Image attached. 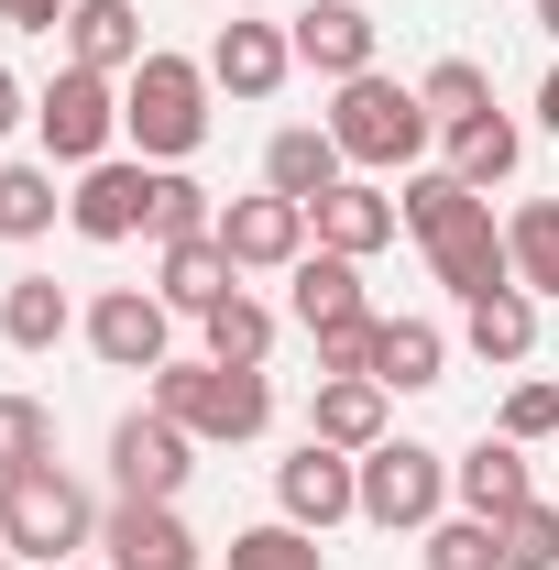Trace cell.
Listing matches in <instances>:
<instances>
[{"instance_id": "obj_1", "label": "cell", "mask_w": 559, "mask_h": 570, "mask_svg": "<svg viewBox=\"0 0 559 570\" xmlns=\"http://www.w3.org/2000/svg\"><path fill=\"white\" fill-rule=\"evenodd\" d=\"M143 406L154 417H176L198 450H242V439H264L275 428V384L264 373H231V362H154L143 373Z\"/></svg>"}, {"instance_id": "obj_2", "label": "cell", "mask_w": 559, "mask_h": 570, "mask_svg": "<svg viewBox=\"0 0 559 570\" xmlns=\"http://www.w3.org/2000/svg\"><path fill=\"white\" fill-rule=\"evenodd\" d=\"M121 132H133L143 165H187L198 142H209V56H143L121 77Z\"/></svg>"}, {"instance_id": "obj_3", "label": "cell", "mask_w": 559, "mask_h": 570, "mask_svg": "<svg viewBox=\"0 0 559 570\" xmlns=\"http://www.w3.org/2000/svg\"><path fill=\"white\" fill-rule=\"evenodd\" d=\"M428 132H439V121H428V99L406 77L373 67V77H341V88H330V142H341L362 176H406L428 154Z\"/></svg>"}, {"instance_id": "obj_4", "label": "cell", "mask_w": 559, "mask_h": 570, "mask_svg": "<svg viewBox=\"0 0 559 570\" xmlns=\"http://www.w3.org/2000/svg\"><path fill=\"white\" fill-rule=\"evenodd\" d=\"M0 538H11L22 570L77 560V549H99V504H88V483H77L67 461H33V472L0 483Z\"/></svg>"}, {"instance_id": "obj_5", "label": "cell", "mask_w": 559, "mask_h": 570, "mask_svg": "<svg viewBox=\"0 0 559 570\" xmlns=\"http://www.w3.org/2000/svg\"><path fill=\"white\" fill-rule=\"evenodd\" d=\"M439 504H450V461H439L428 439H373V450H362V527L428 538Z\"/></svg>"}, {"instance_id": "obj_6", "label": "cell", "mask_w": 559, "mask_h": 570, "mask_svg": "<svg viewBox=\"0 0 559 570\" xmlns=\"http://www.w3.org/2000/svg\"><path fill=\"white\" fill-rule=\"evenodd\" d=\"M33 142H45V165H99V154L121 142V77L56 67L33 88Z\"/></svg>"}, {"instance_id": "obj_7", "label": "cell", "mask_w": 559, "mask_h": 570, "mask_svg": "<svg viewBox=\"0 0 559 570\" xmlns=\"http://www.w3.org/2000/svg\"><path fill=\"white\" fill-rule=\"evenodd\" d=\"M77 341L110 362V373H154V362H176V307L154 285H99L88 318H77Z\"/></svg>"}, {"instance_id": "obj_8", "label": "cell", "mask_w": 559, "mask_h": 570, "mask_svg": "<svg viewBox=\"0 0 559 570\" xmlns=\"http://www.w3.org/2000/svg\"><path fill=\"white\" fill-rule=\"evenodd\" d=\"M110 483H121V504H176L198 483V439L176 417H154V406H133L110 428Z\"/></svg>"}, {"instance_id": "obj_9", "label": "cell", "mask_w": 559, "mask_h": 570, "mask_svg": "<svg viewBox=\"0 0 559 570\" xmlns=\"http://www.w3.org/2000/svg\"><path fill=\"white\" fill-rule=\"evenodd\" d=\"M275 515L307 527V538H330L341 515H362V461L330 450V439H296V461H275Z\"/></svg>"}, {"instance_id": "obj_10", "label": "cell", "mask_w": 559, "mask_h": 570, "mask_svg": "<svg viewBox=\"0 0 559 570\" xmlns=\"http://www.w3.org/2000/svg\"><path fill=\"white\" fill-rule=\"evenodd\" d=\"M143 209H154V165H143V154L77 165V187H67V230H77V242H133Z\"/></svg>"}, {"instance_id": "obj_11", "label": "cell", "mask_w": 559, "mask_h": 570, "mask_svg": "<svg viewBox=\"0 0 559 570\" xmlns=\"http://www.w3.org/2000/svg\"><path fill=\"white\" fill-rule=\"evenodd\" d=\"M285 45H296V67L307 77H373V45H384V22L362 11V0H307V11H285Z\"/></svg>"}, {"instance_id": "obj_12", "label": "cell", "mask_w": 559, "mask_h": 570, "mask_svg": "<svg viewBox=\"0 0 559 570\" xmlns=\"http://www.w3.org/2000/svg\"><path fill=\"white\" fill-rule=\"evenodd\" d=\"M219 253H231L242 275H296V264H307V209L275 198V187H253V198L219 209Z\"/></svg>"}, {"instance_id": "obj_13", "label": "cell", "mask_w": 559, "mask_h": 570, "mask_svg": "<svg viewBox=\"0 0 559 570\" xmlns=\"http://www.w3.org/2000/svg\"><path fill=\"white\" fill-rule=\"evenodd\" d=\"M307 230H318V253H351V264H373L406 219H395V187L384 176H341L318 209H307Z\"/></svg>"}, {"instance_id": "obj_14", "label": "cell", "mask_w": 559, "mask_h": 570, "mask_svg": "<svg viewBox=\"0 0 559 570\" xmlns=\"http://www.w3.org/2000/svg\"><path fill=\"white\" fill-rule=\"evenodd\" d=\"M99 549H110V570H209V549L187 538L176 504H110L99 515Z\"/></svg>"}, {"instance_id": "obj_15", "label": "cell", "mask_w": 559, "mask_h": 570, "mask_svg": "<svg viewBox=\"0 0 559 570\" xmlns=\"http://www.w3.org/2000/svg\"><path fill=\"white\" fill-rule=\"evenodd\" d=\"M428 275L450 285L461 307H472V296H493V285H516V253H504V219H493V209H461L450 230H439V242H428Z\"/></svg>"}, {"instance_id": "obj_16", "label": "cell", "mask_w": 559, "mask_h": 570, "mask_svg": "<svg viewBox=\"0 0 559 570\" xmlns=\"http://www.w3.org/2000/svg\"><path fill=\"white\" fill-rule=\"evenodd\" d=\"M285 77H296L285 22H219V45H209V88H231V99H275Z\"/></svg>"}, {"instance_id": "obj_17", "label": "cell", "mask_w": 559, "mask_h": 570, "mask_svg": "<svg viewBox=\"0 0 559 570\" xmlns=\"http://www.w3.org/2000/svg\"><path fill=\"white\" fill-rule=\"evenodd\" d=\"M341 176H351V154L330 142V121H285V132L264 142V187H275V198H296V209H318Z\"/></svg>"}, {"instance_id": "obj_18", "label": "cell", "mask_w": 559, "mask_h": 570, "mask_svg": "<svg viewBox=\"0 0 559 570\" xmlns=\"http://www.w3.org/2000/svg\"><path fill=\"white\" fill-rule=\"evenodd\" d=\"M450 494H461V515H516V504L538 494V483H527V439L483 428V439L450 461Z\"/></svg>"}, {"instance_id": "obj_19", "label": "cell", "mask_w": 559, "mask_h": 570, "mask_svg": "<svg viewBox=\"0 0 559 570\" xmlns=\"http://www.w3.org/2000/svg\"><path fill=\"white\" fill-rule=\"evenodd\" d=\"M67 67H99V77H133L154 45H143V11L133 0H67Z\"/></svg>"}, {"instance_id": "obj_20", "label": "cell", "mask_w": 559, "mask_h": 570, "mask_svg": "<svg viewBox=\"0 0 559 570\" xmlns=\"http://www.w3.org/2000/svg\"><path fill=\"white\" fill-rule=\"evenodd\" d=\"M307 439H330V450H373V439H395L384 428V384L373 373H318V395H307Z\"/></svg>"}, {"instance_id": "obj_21", "label": "cell", "mask_w": 559, "mask_h": 570, "mask_svg": "<svg viewBox=\"0 0 559 570\" xmlns=\"http://www.w3.org/2000/svg\"><path fill=\"white\" fill-rule=\"evenodd\" d=\"M285 307H296V330H341V318H373V296H362V264H351V253H307V264L285 275Z\"/></svg>"}, {"instance_id": "obj_22", "label": "cell", "mask_w": 559, "mask_h": 570, "mask_svg": "<svg viewBox=\"0 0 559 570\" xmlns=\"http://www.w3.org/2000/svg\"><path fill=\"white\" fill-rule=\"evenodd\" d=\"M373 384H384V395H428V384H450V330H439V318H384V341H373Z\"/></svg>"}, {"instance_id": "obj_23", "label": "cell", "mask_w": 559, "mask_h": 570, "mask_svg": "<svg viewBox=\"0 0 559 570\" xmlns=\"http://www.w3.org/2000/svg\"><path fill=\"white\" fill-rule=\"evenodd\" d=\"M231 285H242V264L219 253V230H209V242H165V264H154V296H165L176 318H209Z\"/></svg>"}, {"instance_id": "obj_24", "label": "cell", "mask_w": 559, "mask_h": 570, "mask_svg": "<svg viewBox=\"0 0 559 570\" xmlns=\"http://www.w3.org/2000/svg\"><path fill=\"white\" fill-rule=\"evenodd\" d=\"M77 318H88V307H77L56 275H11L0 285V341H11V352H56Z\"/></svg>"}, {"instance_id": "obj_25", "label": "cell", "mask_w": 559, "mask_h": 570, "mask_svg": "<svg viewBox=\"0 0 559 570\" xmlns=\"http://www.w3.org/2000/svg\"><path fill=\"white\" fill-rule=\"evenodd\" d=\"M198 341H209V362H231V373H264V352H275V307H264L253 285H231L209 318H198Z\"/></svg>"}, {"instance_id": "obj_26", "label": "cell", "mask_w": 559, "mask_h": 570, "mask_svg": "<svg viewBox=\"0 0 559 570\" xmlns=\"http://www.w3.org/2000/svg\"><path fill=\"white\" fill-rule=\"evenodd\" d=\"M461 341H472L483 362H527V352H538V296H527V285L472 296V307H461Z\"/></svg>"}, {"instance_id": "obj_27", "label": "cell", "mask_w": 559, "mask_h": 570, "mask_svg": "<svg viewBox=\"0 0 559 570\" xmlns=\"http://www.w3.org/2000/svg\"><path fill=\"white\" fill-rule=\"evenodd\" d=\"M56 219H67V187H56V165L11 154V165H0V242H45Z\"/></svg>"}, {"instance_id": "obj_28", "label": "cell", "mask_w": 559, "mask_h": 570, "mask_svg": "<svg viewBox=\"0 0 559 570\" xmlns=\"http://www.w3.org/2000/svg\"><path fill=\"white\" fill-rule=\"evenodd\" d=\"M516 154H527V132H516V121H504V110H483V121H461V132H450V176H461V187H504V176H516Z\"/></svg>"}, {"instance_id": "obj_29", "label": "cell", "mask_w": 559, "mask_h": 570, "mask_svg": "<svg viewBox=\"0 0 559 570\" xmlns=\"http://www.w3.org/2000/svg\"><path fill=\"white\" fill-rule=\"evenodd\" d=\"M504 253H516V285L527 296H559V198H516Z\"/></svg>"}, {"instance_id": "obj_30", "label": "cell", "mask_w": 559, "mask_h": 570, "mask_svg": "<svg viewBox=\"0 0 559 570\" xmlns=\"http://www.w3.org/2000/svg\"><path fill=\"white\" fill-rule=\"evenodd\" d=\"M461 209H483V187H461L450 165H406V187H395V219H406L418 242H439Z\"/></svg>"}, {"instance_id": "obj_31", "label": "cell", "mask_w": 559, "mask_h": 570, "mask_svg": "<svg viewBox=\"0 0 559 570\" xmlns=\"http://www.w3.org/2000/svg\"><path fill=\"white\" fill-rule=\"evenodd\" d=\"M143 230H154V242H209L219 209H209V187H198L187 165H154V209H143Z\"/></svg>"}, {"instance_id": "obj_32", "label": "cell", "mask_w": 559, "mask_h": 570, "mask_svg": "<svg viewBox=\"0 0 559 570\" xmlns=\"http://www.w3.org/2000/svg\"><path fill=\"white\" fill-rule=\"evenodd\" d=\"M418 99H428L439 132H461V121H483V110H493V77L472 67V56H439V67L418 77Z\"/></svg>"}, {"instance_id": "obj_33", "label": "cell", "mask_w": 559, "mask_h": 570, "mask_svg": "<svg viewBox=\"0 0 559 570\" xmlns=\"http://www.w3.org/2000/svg\"><path fill=\"white\" fill-rule=\"evenodd\" d=\"M231 570H330V549L307 538V527H285V515H264V527H242L231 549H219Z\"/></svg>"}, {"instance_id": "obj_34", "label": "cell", "mask_w": 559, "mask_h": 570, "mask_svg": "<svg viewBox=\"0 0 559 570\" xmlns=\"http://www.w3.org/2000/svg\"><path fill=\"white\" fill-rule=\"evenodd\" d=\"M33 461H56V406L45 395H0V483L33 472Z\"/></svg>"}, {"instance_id": "obj_35", "label": "cell", "mask_w": 559, "mask_h": 570, "mask_svg": "<svg viewBox=\"0 0 559 570\" xmlns=\"http://www.w3.org/2000/svg\"><path fill=\"white\" fill-rule=\"evenodd\" d=\"M493 549H504V570H559V504H516V515H493Z\"/></svg>"}, {"instance_id": "obj_36", "label": "cell", "mask_w": 559, "mask_h": 570, "mask_svg": "<svg viewBox=\"0 0 559 570\" xmlns=\"http://www.w3.org/2000/svg\"><path fill=\"white\" fill-rule=\"evenodd\" d=\"M428 570H504L493 515H439V527H428Z\"/></svg>"}, {"instance_id": "obj_37", "label": "cell", "mask_w": 559, "mask_h": 570, "mask_svg": "<svg viewBox=\"0 0 559 570\" xmlns=\"http://www.w3.org/2000/svg\"><path fill=\"white\" fill-rule=\"evenodd\" d=\"M493 428H504V439H527V450H538V439H559V384H549V373H516Z\"/></svg>"}, {"instance_id": "obj_38", "label": "cell", "mask_w": 559, "mask_h": 570, "mask_svg": "<svg viewBox=\"0 0 559 570\" xmlns=\"http://www.w3.org/2000/svg\"><path fill=\"white\" fill-rule=\"evenodd\" d=\"M307 341H318V373H373L384 318H341V330H307Z\"/></svg>"}, {"instance_id": "obj_39", "label": "cell", "mask_w": 559, "mask_h": 570, "mask_svg": "<svg viewBox=\"0 0 559 570\" xmlns=\"http://www.w3.org/2000/svg\"><path fill=\"white\" fill-rule=\"evenodd\" d=\"M0 22H11V33H56V22H67V0H0Z\"/></svg>"}, {"instance_id": "obj_40", "label": "cell", "mask_w": 559, "mask_h": 570, "mask_svg": "<svg viewBox=\"0 0 559 570\" xmlns=\"http://www.w3.org/2000/svg\"><path fill=\"white\" fill-rule=\"evenodd\" d=\"M22 121H33V88H22V77H11V67H0V142H11V132H22Z\"/></svg>"}, {"instance_id": "obj_41", "label": "cell", "mask_w": 559, "mask_h": 570, "mask_svg": "<svg viewBox=\"0 0 559 570\" xmlns=\"http://www.w3.org/2000/svg\"><path fill=\"white\" fill-rule=\"evenodd\" d=\"M538 132H549V142H559V67H549V77H538Z\"/></svg>"}, {"instance_id": "obj_42", "label": "cell", "mask_w": 559, "mask_h": 570, "mask_svg": "<svg viewBox=\"0 0 559 570\" xmlns=\"http://www.w3.org/2000/svg\"><path fill=\"white\" fill-rule=\"evenodd\" d=\"M538 33H549V45H559V0H538Z\"/></svg>"}, {"instance_id": "obj_43", "label": "cell", "mask_w": 559, "mask_h": 570, "mask_svg": "<svg viewBox=\"0 0 559 570\" xmlns=\"http://www.w3.org/2000/svg\"><path fill=\"white\" fill-rule=\"evenodd\" d=\"M0 570H11V538H0Z\"/></svg>"}, {"instance_id": "obj_44", "label": "cell", "mask_w": 559, "mask_h": 570, "mask_svg": "<svg viewBox=\"0 0 559 570\" xmlns=\"http://www.w3.org/2000/svg\"><path fill=\"white\" fill-rule=\"evenodd\" d=\"M45 570H77V560H45Z\"/></svg>"}]
</instances>
